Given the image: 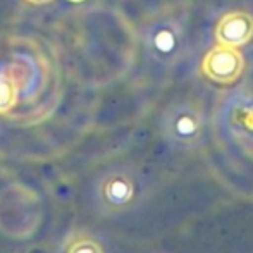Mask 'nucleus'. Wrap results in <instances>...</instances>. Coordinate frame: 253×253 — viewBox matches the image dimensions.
<instances>
[{
  "instance_id": "nucleus-1",
  "label": "nucleus",
  "mask_w": 253,
  "mask_h": 253,
  "mask_svg": "<svg viewBox=\"0 0 253 253\" xmlns=\"http://www.w3.org/2000/svg\"><path fill=\"white\" fill-rule=\"evenodd\" d=\"M141 40L152 60L160 66H176L186 57L190 47L188 16L174 7L160 10L147 19Z\"/></svg>"
},
{
  "instance_id": "nucleus-2",
  "label": "nucleus",
  "mask_w": 253,
  "mask_h": 253,
  "mask_svg": "<svg viewBox=\"0 0 253 253\" xmlns=\"http://www.w3.org/2000/svg\"><path fill=\"white\" fill-rule=\"evenodd\" d=\"M162 134L172 147L195 148L203 136V105L195 98L170 103L160 121Z\"/></svg>"
},
{
  "instance_id": "nucleus-3",
  "label": "nucleus",
  "mask_w": 253,
  "mask_h": 253,
  "mask_svg": "<svg viewBox=\"0 0 253 253\" xmlns=\"http://www.w3.org/2000/svg\"><path fill=\"white\" fill-rule=\"evenodd\" d=\"M45 59L33 57L30 53H17L10 57V62L3 64L2 71L9 74L16 81L19 88V98L24 102L35 100L37 95L42 91V86H45L47 81V71H45Z\"/></svg>"
},
{
  "instance_id": "nucleus-4",
  "label": "nucleus",
  "mask_w": 253,
  "mask_h": 253,
  "mask_svg": "<svg viewBox=\"0 0 253 253\" xmlns=\"http://www.w3.org/2000/svg\"><path fill=\"white\" fill-rule=\"evenodd\" d=\"M226 121L231 138L241 147L253 148V84L231 95Z\"/></svg>"
},
{
  "instance_id": "nucleus-5",
  "label": "nucleus",
  "mask_w": 253,
  "mask_h": 253,
  "mask_svg": "<svg viewBox=\"0 0 253 253\" xmlns=\"http://www.w3.org/2000/svg\"><path fill=\"white\" fill-rule=\"evenodd\" d=\"M245 71V57L238 48L215 45L202 60V73L219 84H233Z\"/></svg>"
},
{
  "instance_id": "nucleus-6",
  "label": "nucleus",
  "mask_w": 253,
  "mask_h": 253,
  "mask_svg": "<svg viewBox=\"0 0 253 253\" xmlns=\"http://www.w3.org/2000/svg\"><path fill=\"white\" fill-rule=\"evenodd\" d=\"M253 40V16L245 10L227 12L215 24V42L224 47L240 48Z\"/></svg>"
},
{
  "instance_id": "nucleus-7",
  "label": "nucleus",
  "mask_w": 253,
  "mask_h": 253,
  "mask_svg": "<svg viewBox=\"0 0 253 253\" xmlns=\"http://www.w3.org/2000/svg\"><path fill=\"white\" fill-rule=\"evenodd\" d=\"M100 200L112 212L131 205L136 195V183L127 172H110L100 183Z\"/></svg>"
},
{
  "instance_id": "nucleus-8",
  "label": "nucleus",
  "mask_w": 253,
  "mask_h": 253,
  "mask_svg": "<svg viewBox=\"0 0 253 253\" xmlns=\"http://www.w3.org/2000/svg\"><path fill=\"white\" fill-rule=\"evenodd\" d=\"M19 103V88L16 81L0 71V116L12 112Z\"/></svg>"
},
{
  "instance_id": "nucleus-9",
  "label": "nucleus",
  "mask_w": 253,
  "mask_h": 253,
  "mask_svg": "<svg viewBox=\"0 0 253 253\" xmlns=\"http://www.w3.org/2000/svg\"><path fill=\"white\" fill-rule=\"evenodd\" d=\"M67 253H103L98 241L91 240L88 236H80L71 241Z\"/></svg>"
},
{
  "instance_id": "nucleus-10",
  "label": "nucleus",
  "mask_w": 253,
  "mask_h": 253,
  "mask_svg": "<svg viewBox=\"0 0 253 253\" xmlns=\"http://www.w3.org/2000/svg\"><path fill=\"white\" fill-rule=\"evenodd\" d=\"M26 2L33 3V5H43V3H50L52 0H26Z\"/></svg>"
},
{
  "instance_id": "nucleus-11",
  "label": "nucleus",
  "mask_w": 253,
  "mask_h": 253,
  "mask_svg": "<svg viewBox=\"0 0 253 253\" xmlns=\"http://www.w3.org/2000/svg\"><path fill=\"white\" fill-rule=\"evenodd\" d=\"M67 2H73V3H81V2H84V0H67Z\"/></svg>"
}]
</instances>
